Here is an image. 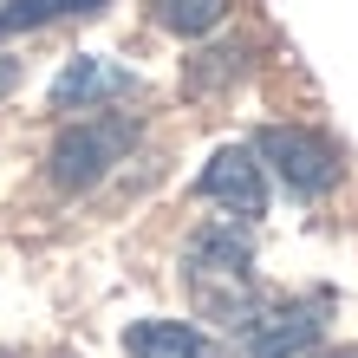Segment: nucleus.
Returning <instances> with one entry per match:
<instances>
[{
	"label": "nucleus",
	"instance_id": "f257e3e1",
	"mask_svg": "<svg viewBox=\"0 0 358 358\" xmlns=\"http://www.w3.org/2000/svg\"><path fill=\"white\" fill-rule=\"evenodd\" d=\"M182 287L196 313L208 320H228L241 326L248 313H255V248L235 222H215V228H196L182 248Z\"/></svg>",
	"mask_w": 358,
	"mask_h": 358
},
{
	"label": "nucleus",
	"instance_id": "f03ea898",
	"mask_svg": "<svg viewBox=\"0 0 358 358\" xmlns=\"http://www.w3.org/2000/svg\"><path fill=\"white\" fill-rule=\"evenodd\" d=\"M137 137H143V124L137 117H85V124H66L52 143V157H46V176L66 189V196H78V189H92L117 170L124 157L137 150Z\"/></svg>",
	"mask_w": 358,
	"mask_h": 358
},
{
	"label": "nucleus",
	"instance_id": "7ed1b4c3",
	"mask_svg": "<svg viewBox=\"0 0 358 358\" xmlns=\"http://www.w3.org/2000/svg\"><path fill=\"white\" fill-rule=\"evenodd\" d=\"M255 157L273 163V176L293 196H326L339 182V150L320 131H300V124H267V131H255Z\"/></svg>",
	"mask_w": 358,
	"mask_h": 358
},
{
	"label": "nucleus",
	"instance_id": "20e7f679",
	"mask_svg": "<svg viewBox=\"0 0 358 358\" xmlns=\"http://www.w3.org/2000/svg\"><path fill=\"white\" fill-rule=\"evenodd\" d=\"M326 332V300H287V306H255L241 320V358H300Z\"/></svg>",
	"mask_w": 358,
	"mask_h": 358
},
{
	"label": "nucleus",
	"instance_id": "39448f33",
	"mask_svg": "<svg viewBox=\"0 0 358 358\" xmlns=\"http://www.w3.org/2000/svg\"><path fill=\"white\" fill-rule=\"evenodd\" d=\"M196 189H202L208 202H222L228 215H241V222H261L267 215V176H261V163H255L248 143H222V150L202 163Z\"/></svg>",
	"mask_w": 358,
	"mask_h": 358
},
{
	"label": "nucleus",
	"instance_id": "423d86ee",
	"mask_svg": "<svg viewBox=\"0 0 358 358\" xmlns=\"http://www.w3.org/2000/svg\"><path fill=\"white\" fill-rule=\"evenodd\" d=\"M137 92H143L137 72H124L111 59H98V52H78V59H66V72L52 78V111H104V104L137 98Z\"/></svg>",
	"mask_w": 358,
	"mask_h": 358
},
{
	"label": "nucleus",
	"instance_id": "0eeeda50",
	"mask_svg": "<svg viewBox=\"0 0 358 358\" xmlns=\"http://www.w3.org/2000/svg\"><path fill=\"white\" fill-rule=\"evenodd\" d=\"M124 352L131 358H222V345L208 332L182 326V320H137L124 332Z\"/></svg>",
	"mask_w": 358,
	"mask_h": 358
},
{
	"label": "nucleus",
	"instance_id": "6e6552de",
	"mask_svg": "<svg viewBox=\"0 0 358 358\" xmlns=\"http://www.w3.org/2000/svg\"><path fill=\"white\" fill-rule=\"evenodd\" d=\"M150 20L163 33H182V39H202L228 20V0H150Z\"/></svg>",
	"mask_w": 358,
	"mask_h": 358
},
{
	"label": "nucleus",
	"instance_id": "1a4fd4ad",
	"mask_svg": "<svg viewBox=\"0 0 358 358\" xmlns=\"http://www.w3.org/2000/svg\"><path fill=\"white\" fill-rule=\"evenodd\" d=\"M98 7H111V0H27V7H13L7 20H0V39L7 33H33V27L66 20V13H98Z\"/></svg>",
	"mask_w": 358,
	"mask_h": 358
},
{
	"label": "nucleus",
	"instance_id": "9d476101",
	"mask_svg": "<svg viewBox=\"0 0 358 358\" xmlns=\"http://www.w3.org/2000/svg\"><path fill=\"white\" fill-rule=\"evenodd\" d=\"M228 72H241V52H196V66H189V92L222 85Z\"/></svg>",
	"mask_w": 358,
	"mask_h": 358
},
{
	"label": "nucleus",
	"instance_id": "9b49d317",
	"mask_svg": "<svg viewBox=\"0 0 358 358\" xmlns=\"http://www.w3.org/2000/svg\"><path fill=\"white\" fill-rule=\"evenodd\" d=\"M13 85H20V66H13V59H0V98H7Z\"/></svg>",
	"mask_w": 358,
	"mask_h": 358
},
{
	"label": "nucleus",
	"instance_id": "f8f14e48",
	"mask_svg": "<svg viewBox=\"0 0 358 358\" xmlns=\"http://www.w3.org/2000/svg\"><path fill=\"white\" fill-rule=\"evenodd\" d=\"M13 7H27V0H0V20H7V13H13Z\"/></svg>",
	"mask_w": 358,
	"mask_h": 358
},
{
	"label": "nucleus",
	"instance_id": "ddd939ff",
	"mask_svg": "<svg viewBox=\"0 0 358 358\" xmlns=\"http://www.w3.org/2000/svg\"><path fill=\"white\" fill-rule=\"evenodd\" d=\"M339 358H358V352H339Z\"/></svg>",
	"mask_w": 358,
	"mask_h": 358
}]
</instances>
